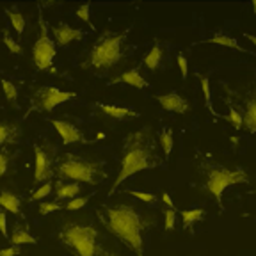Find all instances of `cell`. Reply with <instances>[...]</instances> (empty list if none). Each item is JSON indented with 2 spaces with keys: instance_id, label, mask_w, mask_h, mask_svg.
<instances>
[{
  "instance_id": "obj_1",
  "label": "cell",
  "mask_w": 256,
  "mask_h": 256,
  "mask_svg": "<svg viewBox=\"0 0 256 256\" xmlns=\"http://www.w3.org/2000/svg\"><path fill=\"white\" fill-rule=\"evenodd\" d=\"M98 217L114 236L132 249L136 256H144V233L153 226L155 219L148 212H140L134 204H112L98 208Z\"/></svg>"
},
{
  "instance_id": "obj_2",
  "label": "cell",
  "mask_w": 256,
  "mask_h": 256,
  "mask_svg": "<svg viewBox=\"0 0 256 256\" xmlns=\"http://www.w3.org/2000/svg\"><path fill=\"white\" fill-rule=\"evenodd\" d=\"M160 158L156 153V142L153 137L152 126H144L137 132L128 134L124 137L123 152H121V169L118 172V178L114 185L108 190V196L114 194L118 187L128 180L130 176L140 171H150V169L158 168Z\"/></svg>"
},
{
  "instance_id": "obj_3",
  "label": "cell",
  "mask_w": 256,
  "mask_h": 256,
  "mask_svg": "<svg viewBox=\"0 0 256 256\" xmlns=\"http://www.w3.org/2000/svg\"><path fill=\"white\" fill-rule=\"evenodd\" d=\"M59 240L76 256H112L100 242L98 228L91 222H64L59 230Z\"/></svg>"
},
{
  "instance_id": "obj_4",
  "label": "cell",
  "mask_w": 256,
  "mask_h": 256,
  "mask_svg": "<svg viewBox=\"0 0 256 256\" xmlns=\"http://www.w3.org/2000/svg\"><path fill=\"white\" fill-rule=\"evenodd\" d=\"M128 38V30L124 32H112L105 30L96 43L92 44L88 59L80 64L82 68H91L96 72L110 70L123 60L124 57V41Z\"/></svg>"
},
{
  "instance_id": "obj_5",
  "label": "cell",
  "mask_w": 256,
  "mask_h": 256,
  "mask_svg": "<svg viewBox=\"0 0 256 256\" xmlns=\"http://www.w3.org/2000/svg\"><path fill=\"white\" fill-rule=\"evenodd\" d=\"M200 169L204 172L206 180H204V190L210 196L216 198L219 206L222 208V192L228 187L236 184H248L249 174L246 169L236 168L228 169L226 166L219 164L212 158V155H204L200 162Z\"/></svg>"
},
{
  "instance_id": "obj_6",
  "label": "cell",
  "mask_w": 256,
  "mask_h": 256,
  "mask_svg": "<svg viewBox=\"0 0 256 256\" xmlns=\"http://www.w3.org/2000/svg\"><path fill=\"white\" fill-rule=\"evenodd\" d=\"M56 174L60 180L84 182L89 185H100V182L107 178L102 162L76 153H64L60 156L59 164L56 166Z\"/></svg>"
},
{
  "instance_id": "obj_7",
  "label": "cell",
  "mask_w": 256,
  "mask_h": 256,
  "mask_svg": "<svg viewBox=\"0 0 256 256\" xmlns=\"http://www.w3.org/2000/svg\"><path fill=\"white\" fill-rule=\"evenodd\" d=\"M233 100L230 105L235 107L242 116V128L251 134H256V82L246 84L238 89L228 91Z\"/></svg>"
},
{
  "instance_id": "obj_8",
  "label": "cell",
  "mask_w": 256,
  "mask_h": 256,
  "mask_svg": "<svg viewBox=\"0 0 256 256\" xmlns=\"http://www.w3.org/2000/svg\"><path fill=\"white\" fill-rule=\"evenodd\" d=\"M56 52H57L56 41L48 34V27L43 14H40V38H38V41L34 43V48H32V60L36 64V68L40 72L57 73L56 68H54Z\"/></svg>"
},
{
  "instance_id": "obj_9",
  "label": "cell",
  "mask_w": 256,
  "mask_h": 256,
  "mask_svg": "<svg viewBox=\"0 0 256 256\" xmlns=\"http://www.w3.org/2000/svg\"><path fill=\"white\" fill-rule=\"evenodd\" d=\"M72 98H76V92L60 91L52 86H43L34 91L30 98V110L38 112H52L57 105H62L70 102Z\"/></svg>"
},
{
  "instance_id": "obj_10",
  "label": "cell",
  "mask_w": 256,
  "mask_h": 256,
  "mask_svg": "<svg viewBox=\"0 0 256 256\" xmlns=\"http://www.w3.org/2000/svg\"><path fill=\"white\" fill-rule=\"evenodd\" d=\"M56 150L34 144V155H36V171H34V184H44L56 176V162L54 156Z\"/></svg>"
},
{
  "instance_id": "obj_11",
  "label": "cell",
  "mask_w": 256,
  "mask_h": 256,
  "mask_svg": "<svg viewBox=\"0 0 256 256\" xmlns=\"http://www.w3.org/2000/svg\"><path fill=\"white\" fill-rule=\"evenodd\" d=\"M52 34L56 38L57 46H68V44L75 43V41H82L86 38V32L80 28L72 27L66 22H57L52 27Z\"/></svg>"
},
{
  "instance_id": "obj_12",
  "label": "cell",
  "mask_w": 256,
  "mask_h": 256,
  "mask_svg": "<svg viewBox=\"0 0 256 256\" xmlns=\"http://www.w3.org/2000/svg\"><path fill=\"white\" fill-rule=\"evenodd\" d=\"M54 128L57 130V134L62 139V144H89L91 140L86 139V136L80 132V128H76L73 123L70 121H60V120H54L52 121Z\"/></svg>"
},
{
  "instance_id": "obj_13",
  "label": "cell",
  "mask_w": 256,
  "mask_h": 256,
  "mask_svg": "<svg viewBox=\"0 0 256 256\" xmlns=\"http://www.w3.org/2000/svg\"><path fill=\"white\" fill-rule=\"evenodd\" d=\"M155 100L162 105V108H166V110H169V112H176V114H185V112L190 108L188 102L185 100V98H182V96L174 91L168 92V94H158Z\"/></svg>"
},
{
  "instance_id": "obj_14",
  "label": "cell",
  "mask_w": 256,
  "mask_h": 256,
  "mask_svg": "<svg viewBox=\"0 0 256 256\" xmlns=\"http://www.w3.org/2000/svg\"><path fill=\"white\" fill-rule=\"evenodd\" d=\"M120 82H123V84H126V86H132V88H136V89H146L150 86L148 80L140 75L137 68L128 70V72H123L120 76H114L108 84L114 86V84H120Z\"/></svg>"
},
{
  "instance_id": "obj_15",
  "label": "cell",
  "mask_w": 256,
  "mask_h": 256,
  "mask_svg": "<svg viewBox=\"0 0 256 256\" xmlns=\"http://www.w3.org/2000/svg\"><path fill=\"white\" fill-rule=\"evenodd\" d=\"M96 107L100 108L102 114L107 118H110V120H136V118H139L140 114L136 110H132V108H124V107H116V105H104V104H98Z\"/></svg>"
},
{
  "instance_id": "obj_16",
  "label": "cell",
  "mask_w": 256,
  "mask_h": 256,
  "mask_svg": "<svg viewBox=\"0 0 256 256\" xmlns=\"http://www.w3.org/2000/svg\"><path fill=\"white\" fill-rule=\"evenodd\" d=\"M22 137V128L16 123L0 121V146L4 144H16Z\"/></svg>"
},
{
  "instance_id": "obj_17",
  "label": "cell",
  "mask_w": 256,
  "mask_h": 256,
  "mask_svg": "<svg viewBox=\"0 0 256 256\" xmlns=\"http://www.w3.org/2000/svg\"><path fill=\"white\" fill-rule=\"evenodd\" d=\"M0 206L6 208L12 216H24V214H22L20 196L14 194V192L8 190V188H2V190H0Z\"/></svg>"
},
{
  "instance_id": "obj_18",
  "label": "cell",
  "mask_w": 256,
  "mask_h": 256,
  "mask_svg": "<svg viewBox=\"0 0 256 256\" xmlns=\"http://www.w3.org/2000/svg\"><path fill=\"white\" fill-rule=\"evenodd\" d=\"M9 240H11L12 246H24V244L34 246V244H38L36 236H32L30 233L22 226V224H14V228H12V233H11V236H9Z\"/></svg>"
},
{
  "instance_id": "obj_19",
  "label": "cell",
  "mask_w": 256,
  "mask_h": 256,
  "mask_svg": "<svg viewBox=\"0 0 256 256\" xmlns=\"http://www.w3.org/2000/svg\"><path fill=\"white\" fill-rule=\"evenodd\" d=\"M56 194L57 200H73L80 194V185L73 182H57Z\"/></svg>"
},
{
  "instance_id": "obj_20",
  "label": "cell",
  "mask_w": 256,
  "mask_h": 256,
  "mask_svg": "<svg viewBox=\"0 0 256 256\" xmlns=\"http://www.w3.org/2000/svg\"><path fill=\"white\" fill-rule=\"evenodd\" d=\"M162 57H164V50H162V46L156 44V46H153L152 50H150L148 56L144 57L142 62L150 72H156L158 66H160V62H162Z\"/></svg>"
},
{
  "instance_id": "obj_21",
  "label": "cell",
  "mask_w": 256,
  "mask_h": 256,
  "mask_svg": "<svg viewBox=\"0 0 256 256\" xmlns=\"http://www.w3.org/2000/svg\"><path fill=\"white\" fill-rule=\"evenodd\" d=\"M206 43L220 44V46H228V48H232V50H236V52H246L244 48L238 44V41H236L235 38L228 36V34H216V36L210 38Z\"/></svg>"
},
{
  "instance_id": "obj_22",
  "label": "cell",
  "mask_w": 256,
  "mask_h": 256,
  "mask_svg": "<svg viewBox=\"0 0 256 256\" xmlns=\"http://www.w3.org/2000/svg\"><path fill=\"white\" fill-rule=\"evenodd\" d=\"M204 210L203 208H192V210H184L182 212V220H184V228L188 230L194 222L204 219Z\"/></svg>"
},
{
  "instance_id": "obj_23",
  "label": "cell",
  "mask_w": 256,
  "mask_h": 256,
  "mask_svg": "<svg viewBox=\"0 0 256 256\" xmlns=\"http://www.w3.org/2000/svg\"><path fill=\"white\" fill-rule=\"evenodd\" d=\"M0 84H2V89H4L6 98L9 100V104L14 105L16 108H20V105H18V86L9 82V80H2Z\"/></svg>"
},
{
  "instance_id": "obj_24",
  "label": "cell",
  "mask_w": 256,
  "mask_h": 256,
  "mask_svg": "<svg viewBox=\"0 0 256 256\" xmlns=\"http://www.w3.org/2000/svg\"><path fill=\"white\" fill-rule=\"evenodd\" d=\"M8 16H9V20H11V25L14 27V30L18 32V34H22L24 32V28H25V18H24V14H22L20 11L16 8H12V9H8Z\"/></svg>"
},
{
  "instance_id": "obj_25",
  "label": "cell",
  "mask_w": 256,
  "mask_h": 256,
  "mask_svg": "<svg viewBox=\"0 0 256 256\" xmlns=\"http://www.w3.org/2000/svg\"><path fill=\"white\" fill-rule=\"evenodd\" d=\"M158 142H160V146H162V150H164L166 158H169V155H171V152H172V132L169 128H164V130L158 134Z\"/></svg>"
},
{
  "instance_id": "obj_26",
  "label": "cell",
  "mask_w": 256,
  "mask_h": 256,
  "mask_svg": "<svg viewBox=\"0 0 256 256\" xmlns=\"http://www.w3.org/2000/svg\"><path fill=\"white\" fill-rule=\"evenodd\" d=\"M2 41H4V44L8 46V50L11 54H16V56H22V54H24V50H22V46L18 44V41L12 40L9 28H4V32H2Z\"/></svg>"
},
{
  "instance_id": "obj_27",
  "label": "cell",
  "mask_w": 256,
  "mask_h": 256,
  "mask_svg": "<svg viewBox=\"0 0 256 256\" xmlns=\"http://www.w3.org/2000/svg\"><path fill=\"white\" fill-rule=\"evenodd\" d=\"M198 76H200V75H198ZM200 82H201V88H203L204 104H206V107L210 108V112H212V114H216V110H214V105H212V98H210V82H208V76L201 75Z\"/></svg>"
},
{
  "instance_id": "obj_28",
  "label": "cell",
  "mask_w": 256,
  "mask_h": 256,
  "mask_svg": "<svg viewBox=\"0 0 256 256\" xmlns=\"http://www.w3.org/2000/svg\"><path fill=\"white\" fill-rule=\"evenodd\" d=\"M52 190H54V184H52V182H44V184L41 185V187L38 188V190L30 196V201H40V200H43V198H46Z\"/></svg>"
},
{
  "instance_id": "obj_29",
  "label": "cell",
  "mask_w": 256,
  "mask_h": 256,
  "mask_svg": "<svg viewBox=\"0 0 256 256\" xmlns=\"http://www.w3.org/2000/svg\"><path fill=\"white\" fill-rule=\"evenodd\" d=\"M176 226V212L174 208H166L164 210V228L166 232H172Z\"/></svg>"
},
{
  "instance_id": "obj_30",
  "label": "cell",
  "mask_w": 256,
  "mask_h": 256,
  "mask_svg": "<svg viewBox=\"0 0 256 256\" xmlns=\"http://www.w3.org/2000/svg\"><path fill=\"white\" fill-rule=\"evenodd\" d=\"M91 200V196H76V198H73V200H70L68 203L64 204V208L66 210H80L82 206H86L88 204V201Z\"/></svg>"
},
{
  "instance_id": "obj_31",
  "label": "cell",
  "mask_w": 256,
  "mask_h": 256,
  "mask_svg": "<svg viewBox=\"0 0 256 256\" xmlns=\"http://www.w3.org/2000/svg\"><path fill=\"white\" fill-rule=\"evenodd\" d=\"M60 208H62V204L59 201H44V203L40 204V214L41 216H48V214L57 212Z\"/></svg>"
},
{
  "instance_id": "obj_32",
  "label": "cell",
  "mask_w": 256,
  "mask_h": 256,
  "mask_svg": "<svg viewBox=\"0 0 256 256\" xmlns=\"http://www.w3.org/2000/svg\"><path fill=\"white\" fill-rule=\"evenodd\" d=\"M226 120H228L236 130H242V116H240V112L236 110L235 107H232V105H230V114L226 116Z\"/></svg>"
},
{
  "instance_id": "obj_33",
  "label": "cell",
  "mask_w": 256,
  "mask_h": 256,
  "mask_svg": "<svg viewBox=\"0 0 256 256\" xmlns=\"http://www.w3.org/2000/svg\"><path fill=\"white\" fill-rule=\"evenodd\" d=\"M89 9H91V4H82L78 6V9H76V18L82 22H86V24L89 25V27L92 28V24H91V16H89Z\"/></svg>"
},
{
  "instance_id": "obj_34",
  "label": "cell",
  "mask_w": 256,
  "mask_h": 256,
  "mask_svg": "<svg viewBox=\"0 0 256 256\" xmlns=\"http://www.w3.org/2000/svg\"><path fill=\"white\" fill-rule=\"evenodd\" d=\"M9 160H11V155H9L6 150H0V178H2V176L8 172Z\"/></svg>"
},
{
  "instance_id": "obj_35",
  "label": "cell",
  "mask_w": 256,
  "mask_h": 256,
  "mask_svg": "<svg viewBox=\"0 0 256 256\" xmlns=\"http://www.w3.org/2000/svg\"><path fill=\"white\" fill-rule=\"evenodd\" d=\"M128 194H132L134 198H137V200L144 201V203H153V201L156 200L155 194H150V192H139V190H130Z\"/></svg>"
},
{
  "instance_id": "obj_36",
  "label": "cell",
  "mask_w": 256,
  "mask_h": 256,
  "mask_svg": "<svg viewBox=\"0 0 256 256\" xmlns=\"http://www.w3.org/2000/svg\"><path fill=\"white\" fill-rule=\"evenodd\" d=\"M176 60H178V66H180V72H182V78H187L188 75V64H187V59H185L184 54H178L176 56Z\"/></svg>"
},
{
  "instance_id": "obj_37",
  "label": "cell",
  "mask_w": 256,
  "mask_h": 256,
  "mask_svg": "<svg viewBox=\"0 0 256 256\" xmlns=\"http://www.w3.org/2000/svg\"><path fill=\"white\" fill-rule=\"evenodd\" d=\"M0 235L4 236V238H9V233H8V219H6V212H4V210H0Z\"/></svg>"
},
{
  "instance_id": "obj_38",
  "label": "cell",
  "mask_w": 256,
  "mask_h": 256,
  "mask_svg": "<svg viewBox=\"0 0 256 256\" xmlns=\"http://www.w3.org/2000/svg\"><path fill=\"white\" fill-rule=\"evenodd\" d=\"M20 254V246H11L8 249H0V256H18Z\"/></svg>"
},
{
  "instance_id": "obj_39",
  "label": "cell",
  "mask_w": 256,
  "mask_h": 256,
  "mask_svg": "<svg viewBox=\"0 0 256 256\" xmlns=\"http://www.w3.org/2000/svg\"><path fill=\"white\" fill-rule=\"evenodd\" d=\"M162 201H164V203L168 204V208H174V203H172L171 196H169L168 192H164V194H162Z\"/></svg>"
},
{
  "instance_id": "obj_40",
  "label": "cell",
  "mask_w": 256,
  "mask_h": 256,
  "mask_svg": "<svg viewBox=\"0 0 256 256\" xmlns=\"http://www.w3.org/2000/svg\"><path fill=\"white\" fill-rule=\"evenodd\" d=\"M246 38H248V40L251 41V43H252V44H254V46H256V36H251V34H248V36H246Z\"/></svg>"
},
{
  "instance_id": "obj_41",
  "label": "cell",
  "mask_w": 256,
  "mask_h": 256,
  "mask_svg": "<svg viewBox=\"0 0 256 256\" xmlns=\"http://www.w3.org/2000/svg\"><path fill=\"white\" fill-rule=\"evenodd\" d=\"M252 9H254V12H256V0L252 2Z\"/></svg>"
},
{
  "instance_id": "obj_42",
  "label": "cell",
  "mask_w": 256,
  "mask_h": 256,
  "mask_svg": "<svg viewBox=\"0 0 256 256\" xmlns=\"http://www.w3.org/2000/svg\"><path fill=\"white\" fill-rule=\"evenodd\" d=\"M252 192H256V188H254V190H252Z\"/></svg>"
}]
</instances>
